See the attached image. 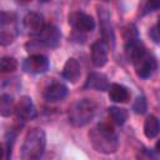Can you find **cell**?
<instances>
[{
    "instance_id": "obj_23",
    "label": "cell",
    "mask_w": 160,
    "mask_h": 160,
    "mask_svg": "<svg viewBox=\"0 0 160 160\" xmlns=\"http://www.w3.org/2000/svg\"><path fill=\"white\" fill-rule=\"evenodd\" d=\"M159 8H160V1H149V2H146L145 8H144V14L151 12Z\"/></svg>"
},
{
    "instance_id": "obj_20",
    "label": "cell",
    "mask_w": 160,
    "mask_h": 160,
    "mask_svg": "<svg viewBox=\"0 0 160 160\" xmlns=\"http://www.w3.org/2000/svg\"><path fill=\"white\" fill-rule=\"evenodd\" d=\"M108 114L109 116L112 119V121L118 125H122L125 124V121L128 120V110L122 109V108H118V106H111L108 109Z\"/></svg>"
},
{
    "instance_id": "obj_4",
    "label": "cell",
    "mask_w": 160,
    "mask_h": 160,
    "mask_svg": "<svg viewBox=\"0 0 160 160\" xmlns=\"http://www.w3.org/2000/svg\"><path fill=\"white\" fill-rule=\"evenodd\" d=\"M18 35L16 16L12 12L1 11L0 15V44L6 46L11 44Z\"/></svg>"
},
{
    "instance_id": "obj_10",
    "label": "cell",
    "mask_w": 160,
    "mask_h": 160,
    "mask_svg": "<svg viewBox=\"0 0 160 160\" xmlns=\"http://www.w3.org/2000/svg\"><path fill=\"white\" fill-rule=\"evenodd\" d=\"M15 114L20 120H24V121L31 120L35 118L36 110H35V105L30 96L24 95L20 98V100L18 101L16 108H15Z\"/></svg>"
},
{
    "instance_id": "obj_9",
    "label": "cell",
    "mask_w": 160,
    "mask_h": 160,
    "mask_svg": "<svg viewBox=\"0 0 160 160\" xmlns=\"http://www.w3.org/2000/svg\"><path fill=\"white\" fill-rule=\"evenodd\" d=\"M69 24L78 31H82V32H88V31H92L95 28V21L94 19L82 12V11H75L72 14H70L69 16Z\"/></svg>"
},
{
    "instance_id": "obj_18",
    "label": "cell",
    "mask_w": 160,
    "mask_h": 160,
    "mask_svg": "<svg viewBox=\"0 0 160 160\" xmlns=\"http://www.w3.org/2000/svg\"><path fill=\"white\" fill-rule=\"evenodd\" d=\"M160 131V122L156 116L150 115L144 122V134L148 139H154Z\"/></svg>"
},
{
    "instance_id": "obj_25",
    "label": "cell",
    "mask_w": 160,
    "mask_h": 160,
    "mask_svg": "<svg viewBox=\"0 0 160 160\" xmlns=\"http://www.w3.org/2000/svg\"><path fill=\"white\" fill-rule=\"evenodd\" d=\"M155 150L160 154V139H159V140L156 141V144H155Z\"/></svg>"
},
{
    "instance_id": "obj_2",
    "label": "cell",
    "mask_w": 160,
    "mask_h": 160,
    "mask_svg": "<svg viewBox=\"0 0 160 160\" xmlns=\"http://www.w3.org/2000/svg\"><path fill=\"white\" fill-rule=\"evenodd\" d=\"M46 146V135L42 129L30 130L21 145L20 158L21 160H40L45 151Z\"/></svg>"
},
{
    "instance_id": "obj_22",
    "label": "cell",
    "mask_w": 160,
    "mask_h": 160,
    "mask_svg": "<svg viewBox=\"0 0 160 160\" xmlns=\"http://www.w3.org/2000/svg\"><path fill=\"white\" fill-rule=\"evenodd\" d=\"M132 110L136 114H140V115H142V114L146 112V110H148V102H146V99L142 95H139L135 99V101L132 104Z\"/></svg>"
},
{
    "instance_id": "obj_8",
    "label": "cell",
    "mask_w": 160,
    "mask_h": 160,
    "mask_svg": "<svg viewBox=\"0 0 160 160\" xmlns=\"http://www.w3.org/2000/svg\"><path fill=\"white\" fill-rule=\"evenodd\" d=\"M98 15L100 19V29H101V38H102L101 40L105 44L114 46L115 38H114V31H112V26H111V21H110V14H109L108 9L99 6Z\"/></svg>"
},
{
    "instance_id": "obj_13",
    "label": "cell",
    "mask_w": 160,
    "mask_h": 160,
    "mask_svg": "<svg viewBox=\"0 0 160 160\" xmlns=\"http://www.w3.org/2000/svg\"><path fill=\"white\" fill-rule=\"evenodd\" d=\"M44 26H45L44 19L40 14L30 11L24 16V28L28 30V32L32 35H38Z\"/></svg>"
},
{
    "instance_id": "obj_11",
    "label": "cell",
    "mask_w": 160,
    "mask_h": 160,
    "mask_svg": "<svg viewBox=\"0 0 160 160\" xmlns=\"http://www.w3.org/2000/svg\"><path fill=\"white\" fill-rule=\"evenodd\" d=\"M91 61L94 66L102 68L108 61V49L102 40H96L91 45Z\"/></svg>"
},
{
    "instance_id": "obj_7",
    "label": "cell",
    "mask_w": 160,
    "mask_h": 160,
    "mask_svg": "<svg viewBox=\"0 0 160 160\" xmlns=\"http://www.w3.org/2000/svg\"><path fill=\"white\" fill-rule=\"evenodd\" d=\"M36 36H38L39 42L44 44L48 48H58L60 45L61 32L52 24H45V26L42 28V30Z\"/></svg>"
},
{
    "instance_id": "obj_14",
    "label": "cell",
    "mask_w": 160,
    "mask_h": 160,
    "mask_svg": "<svg viewBox=\"0 0 160 160\" xmlns=\"http://www.w3.org/2000/svg\"><path fill=\"white\" fill-rule=\"evenodd\" d=\"M85 89H95L98 91H105L109 90L110 85L108 81V78L99 72H90L88 75L86 82L84 85Z\"/></svg>"
},
{
    "instance_id": "obj_19",
    "label": "cell",
    "mask_w": 160,
    "mask_h": 160,
    "mask_svg": "<svg viewBox=\"0 0 160 160\" xmlns=\"http://www.w3.org/2000/svg\"><path fill=\"white\" fill-rule=\"evenodd\" d=\"M15 108L16 104L14 102L12 96H10L9 94H1L0 96V114L4 118L10 116L11 114L15 112Z\"/></svg>"
},
{
    "instance_id": "obj_16",
    "label": "cell",
    "mask_w": 160,
    "mask_h": 160,
    "mask_svg": "<svg viewBox=\"0 0 160 160\" xmlns=\"http://www.w3.org/2000/svg\"><path fill=\"white\" fill-rule=\"evenodd\" d=\"M125 52H126L128 59L134 64L140 56H142L146 52V49H145V45L139 39H136V40H132L125 44Z\"/></svg>"
},
{
    "instance_id": "obj_3",
    "label": "cell",
    "mask_w": 160,
    "mask_h": 160,
    "mask_svg": "<svg viewBox=\"0 0 160 160\" xmlns=\"http://www.w3.org/2000/svg\"><path fill=\"white\" fill-rule=\"evenodd\" d=\"M98 104L91 99H81L69 109V121L78 128L88 125L95 116Z\"/></svg>"
},
{
    "instance_id": "obj_5",
    "label": "cell",
    "mask_w": 160,
    "mask_h": 160,
    "mask_svg": "<svg viewBox=\"0 0 160 160\" xmlns=\"http://www.w3.org/2000/svg\"><path fill=\"white\" fill-rule=\"evenodd\" d=\"M134 66H135V71H136V75L141 79H148L150 78L156 68H158V62H156V59L154 55L149 54L148 51L140 56L135 62H134Z\"/></svg>"
},
{
    "instance_id": "obj_21",
    "label": "cell",
    "mask_w": 160,
    "mask_h": 160,
    "mask_svg": "<svg viewBox=\"0 0 160 160\" xmlns=\"http://www.w3.org/2000/svg\"><path fill=\"white\" fill-rule=\"evenodd\" d=\"M18 68V61L12 56H4L0 60V70L1 72H12Z\"/></svg>"
},
{
    "instance_id": "obj_6",
    "label": "cell",
    "mask_w": 160,
    "mask_h": 160,
    "mask_svg": "<svg viewBox=\"0 0 160 160\" xmlns=\"http://www.w3.org/2000/svg\"><path fill=\"white\" fill-rule=\"evenodd\" d=\"M22 69L29 74H42L49 69V60L42 54H34L24 60Z\"/></svg>"
},
{
    "instance_id": "obj_12",
    "label": "cell",
    "mask_w": 160,
    "mask_h": 160,
    "mask_svg": "<svg viewBox=\"0 0 160 160\" xmlns=\"http://www.w3.org/2000/svg\"><path fill=\"white\" fill-rule=\"evenodd\" d=\"M68 95V88L62 82H52L44 90V99L50 102L60 101Z\"/></svg>"
},
{
    "instance_id": "obj_24",
    "label": "cell",
    "mask_w": 160,
    "mask_h": 160,
    "mask_svg": "<svg viewBox=\"0 0 160 160\" xmlns=\"http://www.w3.org/2000/svg\"><path fill=\"white\" fill-rule=\"evenodd\" d=\"M149 36L151 38V40H152L154 42L160 44V31L158 30L156 26H154V28L150 29V31H149Z\"/></svg>"
},
{
    "instance_id": "obj_26",
    "label": "cell",
    "mask_w": 160,
    "mask_h": 160,
    "mask_svg": "<svg viewBox=\"0 0 160 160\" xmlns=\"http://www.w3.org/2000/svg\"><path fill=\"white\" fill-rule=\"evenodd\" d=\"M156 28H158V30L160 31V15H159V18H158V24H156Z\"/></svg>"
},
{
    "instance_id": "obj_1",
    "label": "cell",
    "mask_w": 160,
    "mask_h": 160,
    "mask_svg": "<svg viewBox=\"0 0 160 160\" xmlns=\"http://www.w3.org/2000/svg\"><path fill=\"white\" fill-rule=\"evenodd\" d=\"M92 148L101 154H114L119 146V138L110 124L99 122L89 131Z\"/></svg>"
},
{
    "instance_id": "obj_17",
    "label": "cell",
    "mask_w": 160,
    "mask_h": 160,
    "mask_svg": "<svg viewBox=\"0 0 160 160\" xmlns=\"http://www.w3.org/2000/svg\"><path fill=\"white\" fill-rule=\"evenodd\" d=\"M109 98L114 102H126L130 98V92L121 84H111L109 88Z\"/></svg>"
},
{
    "instance_id": "obj_15",
    "label": "cell",
    "mask_w": 160,
    "mask_h": 160,
    "mask_svg": "<svg viewBox=\"0 0 160 160\" xmlns=\"http://www.w3.org/2000/svg\"><path fill=\"white\" fill-rule=\"evenodd\" d=\"M80 75H81V69H80L79 61L74 58L68 59V61L65 62L64 69H62L64 79H66L68 81H71V82H76L79 80Z\"/></svg>"
}]
</instances>
